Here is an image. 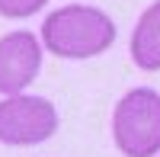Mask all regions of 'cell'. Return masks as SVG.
Instances as JSON below:
<instances>
[{"label": "cell", "instance_id": "6da1fadb", "mask_svg": "<svg viewBox=\"0 0 160 157\" xmlns=\"http://www.w3.org/2000/svg\"><path fill=\"white\" fill-rule=\"evenodd\" d=\"M115 23L106 10L87 3H68L51 10L42 23V45L58 58L83 61L109 51L115 42Z\"/></svg>", "mask_w": 160, "mask_h": 157}, {"label": "cell", "instance_id": "7a4b0ae2", "mask_svg": "<svg viewBox=\"0 0 160 157\" xmlns=\"http://www.w3.org/2000/svg\"><path fill=\"white\" fill-rule=\"evenodd\" d=\"M112 141L125 157L160 154V93L154 87H135L115 103Z\"/></svg>", "mask_w": 160, "mask_h": 157}, {"label": "cell", "instance_id": "3957f363", "mask_svg": "<svg viewBox=\"0 0 160 157\" xmlns=\"http://www.w3.org/2000/svg\"><path fill=\"white\" fill-rule=\"evenodd\" d=\"M58 106L45 96L13 93L0 99V144L10 148H32L58 132Z\"/></svg>", "mask_w": 160, "mask_h": 157}, {"label": "cell", "instance_id": "277c9868", "mask_svg": "<svg viewBox=\"0 0 160 157\" xmlns=\"http://www.w3.org/2000/svg\"><path fill=\"white\" fill-rule=\"evenodd\" d=\"M42 71V42L29 29H13L0 38V93L13 96Z\"/></svg>", "mask_w": 160, "mask_h": 157}, {"label": "cell", "instance_id": "5b68a950", "mask_svg": "<svg viewBox=\"0 0 160 157\" xmlns=\"http://www.w3.org/2000/svg\"><path fill=\"white\" fill-rule=\"evenodd\" d=\"M131 61L141 71H160V0L148 7L135 23L131 32Z\"/></svg>", "mask_w": 160, "mask_h": 157}, {"label": "cell", "instance_id": "8992f818", "mask_svg": "<svg viewBox=\"0 0 160 157\" xmlns=\"http://www.w3.org/2000/svg\"><path fill=\"white\" fill-rule=\"evenodd\" d=\"M48 0H0V16L7 19H29L32 13H38Z\"/></svg>", "mask_w": 160, "mask_h": 157}]
</instances>
